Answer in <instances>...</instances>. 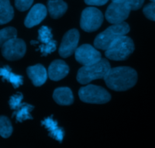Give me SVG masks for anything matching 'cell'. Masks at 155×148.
<instances>
[{
	"mask_svg": "<svg viewBox=\"0 0 155 148\" xmlns=\"http://www.w3.org/2000/svg\"><path fill=\"white\" fill-rule=\"evenodd\" d=\"M108 1L109 0H84V2L88 5L101 6V5H104L107 4Z\"/></svg>",
	"mask_w": 155,
	"mask_h": 148,
	"instance_id": "obj_27",
	"label": "cell"
},
{
	"mask_svg": "<svg viewBox=\"0 0 155 148\" xmlns=\"http://www.w3.org/2000/svg\"><path fill=\"white\" fill-rule=\"evenodd\" d=\"M33 2L34 0H15V7L20 12H25L29 9Z\"/></svg>",
	"mask_w": 155,
	"mask_h": 148,
	"instance_id": "obj_25",
	"label": "cell"
},
{
	"mask_svg": "<svg viewBox=\"0 0 155 148\" xmlns=\"http://www.w3.org/2000/svg\"><path fill=\"white\" fill-rule=\"evenodd\" d=\"M78 95L81 101L87 104H104L111 100V96L108 91L101 87L93 84L80 88Z\"/></svg>",
	"mask_w": 155,
	"mask_h": 148,
	"instance_id": "obj_5",
	"label": "cell"
},
{
	"mask_svg": "<svg viewBox=\"0 0 155 148\" xmlns=\"http://www.w3.org/2000/svg\"><path fill=\"white\" fill-rule=\"evenodd\" d=\"M17 37V30L12 27L3 28L0 30V47H2L5 43L11 39Z\"/></svg>",
	"mask_w": 155,
	"mask_h": 148,
	"instance_id": "obj_22",
	"label": "cell"
},
{
	"mask_svg": "<svg viewBox=\"0 0 155 148\" xmlns=\"http://www.w3.org/2000/svg\"><path fill=\"white\" fill-rule=\"evenodd\" d=\"M0 77H2L3 81H7L11 83L15 88L23 84V77L13 73L8 66L0 68Z\"/></svg>",
	"mask_w": 155,
	"mask_h": 148,
	"instance_id": "obj_18",
	"label": "cell"
},
{
	"mask_svg": "<svg viewBox=\"0 0 155 148\" xmlns=\"http://www.w3.org/2000/svg\"><path fill=\"white\" fill-rule=\"evenodd\" d=\"M130 7L131 10L136 11L141 8V6L144 4V0H126Z\"/></svg>",
	"mask_w": 155,
	"mask_h": 148,
	"instance_id": "obj_26",
	"label": "cell"
},
{
	"mask_svg": "<svg viewBox=\"0 0 155 148\" xmlns=\"http://www.w3.org/2000/svg\"><path fill=\"white\" fill-rule=\"evenodd\" d=\"M47 9L43 4H36L31 8L25 20V25L28 28L38 25L46 18Z\"/></svg>",
	"mask_w": 155,
	"mask_h": 148,
	"instance_id": "obj_12",
	"label": "cell"
},
{
	"mask_svg": "<svg viewBox=\"0 0 155 148\" xmlns=\"http://www.w3.org/2000/svg\"><path fill=\"white\" fill-rule=\"evenodd\" d=\"M47 8L51 18L57 19L66 12L68 5L63 0H48Z\"/></svg>",
	"mask_w": 155,
	"mask_h": 148,
	"instance_id": "obj_17",
	"label": "cell"
},
{
	"mask_svg": "<svg viewBox=\"0 0 155 148\" xmlns=\"http://www.w3.org/2000/svg\"><path fill=\"white\" fill-rule=\"evenodd\" d=\"M23 95H22V94H21V93H17V94L12 96V97H10L9 100L10 108H11L12 110H15L21 104V101L22 100H23Z\"/></svg>",
	"mask_w": 155,
	"mask_h": 148,
	"instance_id": "obj_24",
	"label": "cell"
},
{
	"mask_svg": "<svg viewBox=\"0 0 155 148\" xmlns=\"http://www.w3.org/2000/svg\"><path fill=\"white\" fill-rule=\"evenodd\" d=\"M26 53V44L21 39L17 37L8 40L2 46V54L5 59L9 61L20 59Z\"/></svg>",
	"mask_w": 155,
	"mask_h": 148,
	"instance_id": "obj_8",
	"label": "cell"
},
{
	"mask_svg": "<svg viewBox=\"0 0 155 148\" xmlns=\"http://www.w3.org/2000/svg\"><path fill=\"white\" fill-rule=\"evenodd\" d=\"M130 11L131 8L126 0L113 2L106 12V19L113 25L122 23L128 18Z\"/></svg>",
	"mask_w": 155,
	"mask_h": 148,
	"instance_id": "obj_7",
	"label": "cell"
},
{
	"mask_svg": "<svg viewBox=\"0 0 155 148\" xmlns=\"http://www.w3.org/2000/svg\"><path fill=\"white\" fill-rule=\"evenodd\" d=\"M27 73L33 84L36 87L42 86L47 79V70L44 65L40 64L28 67L27 68Z\"/></svg>",
	"mask_w": 155,
	"mask_h": 148,
	"instance_id": "obj_14",
	"label": "cell"
},
{
	"mask_svg": "<svg viewBox=\"0 0 155 148\" xmlns=\"http://www.w3.org/2000/svg\"><path fill=\"white\" fill-rule=\"evenodd\" d=\"M42 125H44L50 137L56 139L59 142H62L63 140L65 132L61 127L59 126L57 122L53 119V117H47L41 122Z\"/></svg>",
	"mask_w": 155,
	"mask_h": 148,
	"instance_id": "obj_15",
	"label": "cell"
},
{
	"mask_svg": "<svg viewBox=\"0 0 155 148\" xmlns=\"http://www.w3.org/2000/svg\"><path fill=\"white\" fill-rule=\"evenodd\" d=\"M150 1H151V2H155V0H150Z\"/></svg>",
	"mask_w": 155,
	"mask_h": 148,
	"instance_id": "obj_30",
	"label": "cell"
},
{
	"mask_svg": "<svg viewBox=\"0 0 155 148\" xmlns=\"http://www.w3.org/2000/svg\"><path fill=\"white\" fill-rule=\"evenodd\" d=\"M69 72V67L64 61L58 59L50 64L48 69V76L52 81L62 80L66 77Z\"/></svg>",
	"mask_w": 155,
	"mask_h": 148,
	"instance_id": "obj_13",
	"label": "cell"
},
{
	"mask_svg": "<svg viewBox=\"0 0 155 148\" xmlns=\"http://www.w3.org/2000/svg\"><path fill=\"white\" fill-rule=\"evenodd\" d=\"M113 2H117V1H120V0H112Z\"/></svg>",
	"mask_w": 155,
	"mask_h": 148,
	"instance_id": "obj_29",
	"label": "cell"
},
{
	"mask_svg": "<svg viewBox=\"0 0 155 148\" xmlns=\"http://www.w3.org/2000/svg\"><path fill=\"white\" fill-rule=\"evenodd\" d=\"M135 50L133 40L124 35L113 42L110 47L106 49L107 58L115 61L126 60Z\"/></svg>",
	"mask_w": 155,
	"mask_h": 148,
	"instance_id": "obj_4",
	"label": "cell"
},
{
	"mask_svg": "<svg viewBox=\"0 0 155 148\" xmlns=\"http://www.w3.org/2000/svg\"><path fill=\"white\" fill-rule=\"evenodd\" d=\"M31 43L32 45H36V44H38L39 41H35V40H31Z\"/></svg>",
	"mask_w": 155,
	"mask_h": 148,
	"instance_id": "obj_28",
	"label": "cell"
},
{
	"mask_svg": "<svg viewBox=\"0 0 155 148\" xmlns=\"http://www.w3.org/2000/svg\"><path fill=\"white\" fill-rule=\"evenodd\" d=\"M34 108V106L23 103L16 109L13 113L12 117L15 116L16 122H22L28 119H32L33 117L31 116V113Z\"/></svg>",
	"mask_w": 155,
	"mask_h": 148,
	"instance_id": "obj_20",
	"label": "cell"
},
{
	"mask_svg": "<svg viewBox=\"0 0 155 148\" xmlns=\"http://www.w3.org/2000/svg\"><path fill=\"white\" fill-rule=\"evenodd\" d=\"M104 21L102 12L94 7L86 8L81 13L80 26L86 32H94L100 28Z\"/></svg>",
	"mask_w": 155,
	"mask_h": 148,
	"instance_id": "obj_6",
	"label": "cell"
},
{
	"mask_svg": "<svg viewBox=\"0 0 155 148\" xmlns=\"http://www.w3.org/2000/svg\"><path fill=\"white\" fill-rule=\"evenodd\" d=\"M129 31V25L126 22L123 21L120 24H115L98 34L95 38L94 45L97 49L106 50L110 47L113 42L116 41L122 36L127 34Z\"/></svg>",
	"mask_w": 155,
	"mask_h": 148,
	"instance_id": "obj_3",
	"label": "cell"
},
{
	"mask_svg": "<svg viewBox=\"0 0 155 148\" xmlns=\"http://www.w3.org/2000/svg\"><path fill=\"white\" fill-rule=\"evenodd\" d=\"M104 80L111 90L124 91L135 86L138 80V74L135 70L130 67H116L110 68Z\"/></svg>",
	"mask_w": 155,
	"mask_h": 148,
	"instance_id": "obj_1",
	"label": "cell"
},
{
	"mask_svg": "<svg viewBox=\"0 0 155 148\" xmlns=\"http://www.w3.org/2000/svg\"><path fill=\"white\" fill-rule=\"evenodd\" d=\"M38 40L41 43L39 46L41 55L47 56L53 53L56 49V42L53 40L51 29L47 26H43L38 31Z\"/></svg>",
	"mask_w": 155,
	"mask_h": 148,
	"instance_id": "obj_11",
	"label": "cell"
},
{
	"mask_svg": "<svg viewBox=\"0 0 155 148\" xmlns=\"http://www.w3.org/2000/svg\"><path fill=\"white\" fill-rule=\"evenodd\" d=\"M110 68L108 60L101 58L95 63L81 67L78 71L77 81L81 84H87L92 81L104 78Z\"/></svg>",
	"mask_w": 155,
	"mask_h": 148,
	"instance_id": "obj_2",
	"label": "cell"
},
{
	"mask_svg": "<svg viewBox=\"0 0 155 148\" xmlns=\"http://www.w3.org/2000/svg\"><path fill=\"white\" fill-rule=\"evenodd\" d=\"M13 131L12 125L9 119L6 116H0V135L4 138H8Z\"/></svg>",
	"mask_w": 155,
	"mask_h": 148,
	"instance_id": "obj_21",
	"label": "cell"
},
{
	"mask_svg": "<svg viewBox=\"0 0 155 148\" xmlns=\"http://www.w3.org/2000/svg\"><path fill=\"white\" fill-rule=\"evenodd\" d=\"M74 55L76 61L83 65H91L101 59V53L89 44L81 45L77 48Z\"/></svg>",
	"mask_w": 155,
	"mask_h": 148,
	"instance_id": "obj_9",
	"label": "cell"
},
{
	"mask_svg": "<svg viewBox=\"0 0 155 148\" xmlns=\"http://www.w3.org/2000/svg\"><path fill=\"white\" fill-rule=\"evenodd\" d=\"M79 32L76 29L68 31L64 35L59 49L61 57L68 58L75 52L79 41Z\"/></svg>",
	"mask_w": 155,
	"mask_h": 148,
	"instance_id": "obj_10",
	"label": "cell"
},
{
	"mask_svg": "<svg viewBox=\"0 0 155 148\" xmlns=\"http://www.w3.org/2000/svg\"><path fill=\"white\" fill-rule=\"evenodd\" d=\"M14 9L9 0H0V25H5L12 20Z\"/></svg>",
	"mask_w": 155,
	"mask_h": 148,
	"instance_id": "obj_19",
	"label": "cell"
},
{
	"mask_svg": "<svg viewBox=\"0 0 155 148\" xmlns=\"http://www.w3.org/2000/svg\"><path fill=\"white\" fill-rule=\"evenodd\" d=\"M53 100L61 106H69L74 102V97L71 89L68 87L56 88L53 92Z\"/></svg>",
	"mask_w": 155,
	"mask_h": 148,
	"instance_id": "obj_16",
	"label": "cell"
},
{
	"mask_svg": "<svg viewBox=\"0 0 155 148\" xmlns=\"http://www.w3.org/2000/svg\"><path fill=\"white\" fill-rule=\"evenodd\" d=\"M143 13L149 20L155 21V2L145 5L143 9Z\"/></svg>",
	"mask_w": 155,
	"mask_h": 148,
	"instance_id": "obj_23",
	"label": "cell"
}]
</instances>
